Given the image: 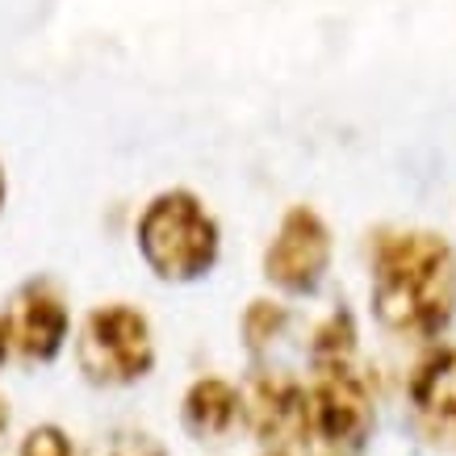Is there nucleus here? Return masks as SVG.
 <instances>
[{
  "instance_id": "f257e3e1",
  "label": "nucleus",
  "mask_w": 456,
  "mask_h": 456,
  "mask_svg": "<svg viewBox=\"0 0 456 456\" xmlns=\"http://www.w3.org/2000/svg\"><path fill=\"white\" fill-rule=\"evenodd\" d=\"M373 310L389 331L431 339L456 314V251L448 239L406 231L377 243Z\"/></svg>"
},
{
  "instance_id": "f03ea898",
  "label": "nucleus",
  "mask_w": 456,
  "mask_h": 456,
  "mask_svg": "<svg viewBox=\"0 0 456 456\" xmlns=\"http://www.w3.org/2000/svg\"><path fill=\"white\" fill-rule=\"evenodd\" d=\"M139 251L164 281H193L218 260V226L193 193H159L139 218Z\"/></svg>"
},
{
  "instance_id": "7ed1b4c3",
  "label": "nucleus",
  "mask_w": 456,
  "mask_h": 456,
  "mask_svg": "<svg viewBox=\"0 0 456 456\" xmlns=\"http://www.w3.org/2000/svg\"><path fill=\"white\" fill-rule=\"evenodd\" d=\"M76 356H80V369L93 381H105V386L139 381V377L151 373L155 360L151 327L134 305H101L84 322Z\"/></svg>"
},
{
  "instance_id": "20e7f679",
  "label": "nucleus",
  "mask_w": 456,
  "mask_h": 456,
  "mask_svg": "<svg viewBox=\"0 0 456 456\" xmlns=\"http://www.w3.org/2000/svg\"><path fill=\"white\" fill-rule=\"evenodd\" d=\"M314 386L310 394V431L335 448H360L373 431V394L364 377L352 369V356L314 360Z\"/></svg>"
},
{
  "instance_id": "39448f33",
  "label": "nucleus",
  "mask_w": 456,
  "mask_h": 456,
  "mask_svg": "<svg viewBox=\"0 0 456 456\" xmlns=\"http://www.w3.org/2000/svg\"><path fill=\"white\" fill-rule=\"evenodd\" d=\"M331 264V235H327V222L318 218L314 209H289L277 226V239L264 256V273L273 285L289 293L314 289L322 273Z\"/></svg>"
},
{
  "instance_id": "423d86ee",
  "label": "nucleus",
  "mask_w": 456,
  "mask_h": 456,
  "mask_svg": "<svg viewBox=\"0 0 456 456\" xmlns=\"http://www.w3.org/2000/svg\"><path fill=\"white\" fill-rule=\"evenodd\" d=\"M9 344L26 360H51L68 339V310L51 285H26L13 297V310L4 318Z\"/></svg>"
},
{
  "instance_id": "0eeeda50",
  "label": "nucleus",
  "mask_w": 456,
  "mask_h": 456,
  "mask_svg": "<svg viewBox=\"0 0 456 456\" xmlns=\"http://www.w3.org/2000/svg\"><path fill=\"white\" fill-rule=\"evenodd\" d=\"M243 411L260 440H285L310 431V394L293 377H260Z\"/></svg>"
},
{
  "instance_id": "6e6552de",
  "label": "nucleus",
  "mask_w": 456,
  "mask_h": 456,
  "mask_svg": "<svg viewBox=\"0 0 456 456\" xmlns=\"http://www.w3.org/2000/svg\"><path fill=\"white\" fill-rule=\"evenodd\" d=\"M411 402L431 428H456V347H436L411 377Z\"/></svg>"
},
{
  "instance_id": "1a4fd4ad",
  "label": "nucleus",
  "mask_w": 456,
  "mask_h": 456,
  "mask_svg": "<svg viewBox=\"0 0 456 456\" xmlns=\"http://www.w3.org/2000/svg\"><path fill=\"white\" fill-rule=\"evenodd\" d=\"M243 415V398L235 386H226L222 377H201L189 394H184V428L201 436V440H218L239 423Z\"/></svg>"
},
{
  "instance_id": "9d476101",
  "label": "nucleus",
  "mask_w": 456,
  "mask_h": 456,
  "mask_svg": "<svg viewBox=\"0 0 456 456\" xmlns=\"http://www.w3.org/2000/svg\"><path fill=\"white\" fill-rule=\"evenodd\" d=\"M285 327V310L273 302H256L248 310V318H243V331H248V339L256 347L268 344V339H277V331Z\"/></svg>"
},
{
  "instance_id": "9b49d317",
  "label": "nucleus",
  "mask_w": 456,
  "mask_h": 456,
  "mask_svg": "<svg viewBox=\"0 0 456 456\" xmlns=\"http://www.w3.org/2000/svg\"><path fill=\"white\" fill-rule=\"evenodd\" d=\"M17 456H71V440L59 428H34Z\"/></svg>"
},
{
  "instance_id": "f8f14e48",
  "label": "nucleus",
  "mask_w": 456,
  "mask_h": 456,
  "mask_svg": "<svg viewBox=\"0 0 456 456\" xmlns=\"http://www.w3.org/2000/svg\"><path fill=\"white\" fill-rule=\"evenodd\" d=\"M110 456H164L155 444H147V440H130V444H118Z\"/></svg>"
},
{
  "instance_id": "ddd939ff",
  "label": "nucleus",
  "mask_w": 456,
  "mask_h": 456,
  "mask_svg": "<svg viewBox=\"0 0 456 456\" xmlns=\"http://www.w3.org/2000/svg\"><path fill=\"white\" fill-rule=\"evenodd\" d=\"M4 352H9V327H4V314H0V364H4Z\"/></svg>"
},
{
  "instance_id": "4468645a",
  "label": "nucleus",
  "mask_w": 456,
  "mask_h": 456,
  "mask_svg": "<svg viewBox=\"0 0 456 456\" xmlns=\"http://www.w3.org/2000/svg\"><path fill=\"white\" fill-rule=\"evenodd\" d=\"M9 428V406H4V398H0V431Z\"/></svg>"
},
{
  "instance_id": "2eb2a0df",
  "label": "nucleus",
  "mask_w": 456,
  "mask_h": 456,
  "mask_svg": "<svg viewBox=\"0 0 456 456\" xmlns=\"http://www.w3.org/2000/svg\"><path fill=\"white\" fill-rule=\"evenodd\" d=\"M0 206H4V172H0Z\"/></svg>"
}]
</instances>
